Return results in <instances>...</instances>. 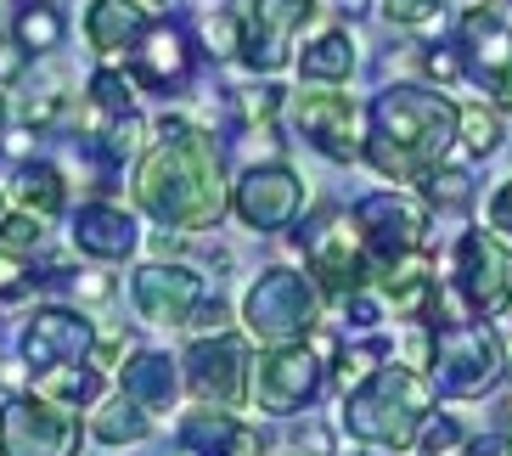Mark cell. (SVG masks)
I'll list each match as a JSON object with an SVG mask.
<instances>
[{
  "label": "cell",
  "instance_id": "cb8c5ba5",
  "mask_svg": "<svg viewBox=\"0 0 512 456\" xmlns=\"http://www.w3.org/2000/svg\"><path fill=\"white\" fill-rule=\"evenodd\" d=\"M91 434L102 445H136V440H147V434H152V411L141 406V400L119 395V400H107V406L91 417Z\"/></svg>",
  "mask_w": 512,
  "mask_h": 456
},
{
  "label": "cell",
  "instance_id": "e575fe53",
  "mask_svg": "<svg viewBox=\"0 0 512 456\" xmlns=\"http://www.w3.org/2000/svg\"><path fill=\"white\" fill-rule=\"evenodd\" d=\"M34 293V271L17 259V248L0 243V299H29Z\"/></svg>",
  "mask_w": 512,
  "mask_h": 456
},
{
  "label": "cell",
  "instance_id": "83f0119b",
  "mask_svg": "<svg viewBox=\"0 0 512 456\" xmlns=\"http://www.w3.org/2000/svg\"><path fill=\"white\" fill-rule=\"evenodd\" d=\"M17 198H23V209H34V214H62V203H68L62 169H51V164H29L23 175H17Z\"/></svg>",
  "mask_w": 512,
  "mask_h": 456
},
{
  "label": "cell",
  "instance_id": "4316f807",
  "mask_svg": "<svg viewBox=\"0 0 512 456\" xmlns=\"http://www.w3.org/2000/svg\"><path fill=\"white\" fill-rule=\"evenodd\" d=\"M91 147H96V158H102L107 169H119V164H130L141 152V119H136V107L130 113H113V119L102 124L91 136Z\"/></svg>",
  "mask_w": 512,
  "mask_h": 456
},
{
  "label": "cell",
  "instance_id": "d6986e66",
  "mask_svg": "<svg viewBox=\"0 0 512 456\" xmlns=\"http://www.w3.org/2000/svg\"><path fill=\"white\" fill-rule=\"evenodd\" d=\"M74 248L102 259V265H124V259L141 248V231L119 203H85V209L74 214Z\"/></svg>",
  "mask_w": 512,
  "mask_h": 456
},
{
  "label": "cell",
  "instance_id": "d4e9b609",
  "mask_svg": "<svg viewBox=\"0 0 512 456\" xmlns=\"http://www.w3.org/2000/svg\"><path fill=\"white\" fill-rule=\"evenodd\" d=\"M34 389H40V395H51V400H62V406H91V400L102 395V378H96V366L62 361V366H46Z\"/></svg>",
  "mask_w": 512,
  "mask_h": 456
},
{
  "label": "cell",
  "instance_id": "3957f363",
  "mask_svg": "<svg viewBox=\"0 0 512 456\" xmlns=\"http://www.w3.org/2000/svg\"><path fill=\"white\" fill-rule=\"evenodd\" d=\"M428 406H434V378L383 361L366 383L344 389V428L361 445L406 451L422 434V423H428Z\"/></svg>",
  "mask_w": 512,
  "mask_h": 456
},
{
  "label": "cell",
  "instance_id": "8992f818",
  "mask_svg": "<svg viewBox=\"0 0 512 456\" xmlns=\"http://www.w3.org/2000/svg\"><path fill=\"white\" fill-rule=\"evenodd\" d=\"M299 248H304V265H310V276L321 282V293H332V299L344 304L349 293L372 288V248H366L361 226H355V214L344 209H321L310 226L299 231Z\"/></svg>",
  "mask_w": 512,
  "mask_h": 456
},
{
  "label": "cell",
  "instance_id": "9c48e42d",
  "mask_svg": "<svg viewBox=\"0 0 512 456\" xmlns=\"http://www.w3.org/2000/svg\"><path fill=\"white\" fill-rule=\"evenodd\" d=\"M186 383H192V395L203 406H242V400L254 395V361H248V344L237 333H203L186 350Z\"/></svg>",
  "mask_w": 512,
  "mask_h": 456
},
{
  "label": "cell",
  "instance_id": "6da1fadb",
  "mask_svg": "<svg viewBox=\"0 0 512 456\" xmlns=\"http://www.w3.org/2000/svg\"><path fill=\"white\" fill-rule=\"evenodd\" d=\"M136 198L152 220L175 231H209L226 214V164L197 124L164 119L158 124V147L141 158Z\"/></svg>",
  "mask_w": 512,
  "mask_h": 456
},
{
  "label": "cell",
  "instance_id": "2e32d148",
  "mask_svg": "<svg viewBox=\"0 0 512 456\" xmlns=\"http://www.w3.org/2000/svg\"><path fill=\"white\" fill-rule=\"evenodd\" d=\"M293 130H299L316 152L338 158V164H349V158L366 152L361 107L349 102V96H338V91H304L299 102H293Z\"/></svg>",
  "mask_w": 512,
  "mask_h": 456
},
{
  "label": "cell",
  "instance_id": "f907efd6",
  "mask_svg": "<svg viewBox=\"0 0 512 456\" xmlns=\"http://www.w3.org/2000/svg\"><path fill=\"white\" fill-rule=\"evenodd\" d=\"M141 6H169V0H141Z\"/></svg>",
  "mask_w": 512,
  "mask_h": 456
},
{
  "label": "cell",
  "instance_id": "277c9868",
  "mask_svg": "<svg viewBox=\"0 0 512 456\" xmlns=\"http://www.w3.org/2000/svg\"><path fill=\"white\" fill-rule=\"evenodd\" d=\"M428 361H434V389L445 400H479L512 372L496 327L467 321V316H439L434 344H428Z\"/></svg>",
  "mask_w": 512,
  "mask_h": 456
},
{
  "label": "cell",
  "instance_id": "484cf974",
  "mask_svg": "<svg viewBox=\"0 0 512 456\" xmlns=\"http://www.w3.org/2000/svg\"><path fill=\"white\" fill-rule=\"evenodd\" d=\"M62 29H68V23H62L57 6H51V0H34V6L17 12V34H12V40L29 51V57H40V51L62 46Z\"/></svg>",
  "mask_w": 512,
  "mask_h": 456
},
{
  "label": "cell",
  "instance_id": "f546056e",
  "mask_svg": "<svg viewBox=\"0 0 512 456\" xmlns=\"http://www.w3.org/2000/svg\"><path fill=\"white\" fill-rule=\"evenodd\" d=\"M130 91H136V74H119V68L91 74V107H102V113H130Z\"/></svg>",
  "mask_w": 512,
  "mask_h": 456
},
{
  "label": "cell",
  "instance_id": "f5cc1de1",
  "mask_svg": "<svg viewBox=\"0 0 512 456\" xmlns=\"http://www.w3.org/2000/svg\"><path fill=\"white\" fill-rule=\"evenodd\" d=\"M0 214H6V198H0Z\"/></svg>",
  "mask_w": 512,
  "mask_h": 456
},
{
  "label": "cell",
  "instance_id": "4dcf8cb0",
  "mask_svg": "<svg viewBox=\"0 0 512 456\" xmlns=\"http://www.w3.org/2000/svg\"><path fill=\"white\" fill-rule=\"evenodd\" d=\"M0 243L17 248V254H29V248L46 243V214L34 209H17V214H0Z\"/></svg>",
  "mask_w": 512,
  "mask_h": 456
},
{
  "label": "cell",
  "instance_id": "e0dca14e",
  "mask_svg": "<svg viewBox=\"0 0 512 456\" xmlns=\"http://www.w3.org/2000/svg\"><path fill=\"white\" fill-rule=\"evenodd\" d=\"M91 350H96L91 316H85V310H68V304L34 310V321L23 327V355H29L34 372L62 366V361H91Z\"/></svg>",
  "mask_w": 512,
  "mask_h": 456
},
{
  "label": "cell",
  "instance_id": "603a6c76",
  "mask_svg": "<svg viewBox=\"0 0 512 456\" xmlns=\"http://www.w3.org/2000/svg\"><path fill=\"white\" fill-rule=\"evenodd\" d=\"M349 68H355V40H349L344 29H327L316 46H304V57H299V74L310 79V85H338V79H349Z\"/></svg>",
  "mask_w": 512,
  "mask_h": 456
},
{
  "label": "cell",
  "instance_id": "44dd1931",
  "mask_svg": "<svg viewBox=\"0 0 512 456\" xmlns=\"http://www.w3.org/2000/svg\"><path fill=\"white\" fill-rule=\"evenodd\" d=\"M147 12H141V0H91V12H85V40H91L102 57H119L130 51L147 34Z\"/></svg>",
  "mask_w": 512,
  "mask_h": 456
},
{
  "label": "cell",
  "instance_id": "7a4b0ae2",
  "mask_svg": "<svg viewBox=\"0 0 512 456\" xmlns=\"http://www.w3.org/2000/svg\"><path fill=\"white\" fill-rule=\"evenodd\" d=\"M462 141V107L428 85H389L366 107V164L383 181H422Z\"/></svg>",
  "mask_w": 512,
  "mask_h": 456
},
{
  "label": "cell",
  "instance_id": "d6a6232c",
  "mask_svg": "<svg viewBox=\"0 0 512 456\" xmlns=\"http://www.w3.org/2000/svg\"><path fill=\"white\" fill-rule=\"evenodd\" d=\"M439 12H445V0H383V17L394 29H428Z\"/></svg>",
  "mask_w": 512,
  "mask_h": 456
},
{
  "label": "cell",
  "instance_id": "f35d334b",
  "mask_svg": "<svg viewBox=\"0 0 512 456\" xmlns=\"http://www.w3.org/2000/svg\"><path fill=\"white\" fill-rule=\"evenodd\" d=\"M276 107H282V91H276V85H259V91L242 96V113H248V119H271Z\"/></svg>",
  "mask_w": 512,
  "mask_h": 456
},
{
  "label": "cell",
  "instance_id": "7dc6e473",
  "mask_svg": "<svg viewBox=\"0 0 512 456\" xmlns=\"http://www.w3.org/2000/svg\"><path fill=\"white\" fill-rule=\"evenodd\" d=\"M338 6H344V12H361V6H366V0H338Z\"/></svg>",
  "mask_w": 512,
  "mask_h": 456
},
{
  "label": "cell",
  "instance_id": "ab89813d",
  "mask_svg": "<svg viewBox=\"0 0 512 456\" xmlns=\"http://www.w3.org/2000/svg\"><path fill=\"white\" fill-rule=\"evenodd\" d=\"M484 214H490V226H496L501 237H512V181L496 186V198H490V209H484Z\"/></svg>",
  "mask_w": 512,
  "mask_h": 456
},
{
  "label": "cell",
  "instance_id": "b9f144b4",
  "mask_svg": "<svg viewBox=\"0 0 512 456\" xmlns=\"http://www.w3.org/2000/svg\"><path fill=\"white\" fill-rule=\"evenodd\" d=\"M226 316H231V310H226L220 299H203V304L192 310V327H197V333H209V327H226Z\"/></svg>",
  "mask_w": 512,
  "mask_h": 456
},
{
  "label": "cell",
  "instance_id": "60d3db41",
  "mask_svg": "<svg viewBox=\"0 0 512 456\" xmlns=\"http://www.w3.org/2000/svg\"><path fill=\"white\" fill-rule=\"evenodd\" d=\"M462 456H512V434H479V440H467Z\"/></svg>",
  "mask_w": 512,
  "mask_h": 456
},
{
  "label": "cell",
  "instance_id": "74e56055",
  "mask_svg": "<svg viewBox=\"0 0 512 456\" xmlns=\"http://www.w3.org/2000/svg\"><path fill=\"white\" fill-rule=\"evenodd\" d=\"M451 445H462V428H456L451 417L422 423V434H417V451H422V456H439V451H451Z\"/></svg>",
  "mask_w": 512,
  "mask_h": 456
},
{
  "label": "cell",
  "instance_id": "ba28073f",
  "mask_svg": "<svg viewBox=\"0 0 512 456\" xmlns=\"http://www.w3.org/2000/svg\"><path fill=\"white\" fill-rule=\"evenodd\" d=\"M0 456H79V417L51 395H12L0 406Z\"/></svg>",
  "mask_w": 512,
  "mask_h": 456
},
{
  "label": "cell",
  "instance_id": "ee69618b",
  "mask_svg": "<svg viewBox=\"0 0 512 456\" xmlns=\"http://www.w3.org/2000/svg\"><path fill=\"white\" fill-rule=\"evenodd\" d=\"M23 57H29V51L17 46V40H12V46H0V85H6V79H12L17 68H23Z\"/></svg>",
  "mask_w": 512,
  "mask_h": 456
},
{
  "label": "cell",
  "instance_id": "7402d4cb",
  "mask_svg": "<svg viewBox=\"0 0 512 456\" xmlns=\"http://www.w3.org/2000/svg\"><path fill=\"white\" fill-rule=\"evenodd\" d=\"M124 395L141 400V406L158 417V411H169V406H175V395H181V372H175L169 355L147 350V355H136V361L124 366Z\"/></svg>",
  "mask_w": 512,
  "mask_h": 456
},
{
  "label": "cell",
  "instance_id": "52a82bcc",
  "mask_svg": "<svg viewBox=\"0 0 512 456\" xmlns=\"http://www.w3.org/2000/svg\"><path fill=\"white\" fill-rule=\"evenodd\" d=\"M456 51H462V74L479 91L512 102V0H473Z\"/></svg>",
  "mask_w": 512,
  "mask_h": 456
},
{
  "label": "cell",
  "instance_id": "d590c367",
  "mask_svg": "<svg viewBox=\"0 0 512 456\" xmlns=\"http://www.w3.org/2000/svg\"><path fill=\"white\" fill-rule=\"evenodd\" d=\"M377 366H383V350H377V344H355V350H344L338 355V383H366L377 372Z\"/></svg>",
  "mask_w": 512,
  "mask_h": 456
},
{
  "label": "cell",
  "instance_id": "f1b7e54d",
  "mask_svg": "<svg viewBox=\"0 0 512 456\" xmlns=\"http://www.w3.org/2000/svg\"><path fill=\"white\" fill-rule=\"evenodd\" d=\"M507 136V124H501V107H484V102H467L462 107V147L473 158H490Z\"/></svg>",
  "mask_w": 512,
  "mask_h": 456
},
{
  "label": "cell",
  "instance_id": "9a60e30c",
  "mask_svg": "<svg viewBox=\"0 0 512 456\" xmlns=\"http://www.w3.org/2000/svg\"><path fill=\"white\" fill-rule=\"evenodd\" d=\"M130 304H136V316L152 321V327H181L192 321V310L203 304V276L192 265H175V259H152L130 276Z\"/></svg>",
  "mask_w": 512,
  "mask_h": 456
},
{
  "label": "cell",
  "instance_id": "1f68e13d",
  "mask_svg": "<svg viewBox=\"0 0 512 456\" xmlns=\"http://www.w3.org/2000/svg\"><path fill=\"white\" fill-rule=\"evenodd\" d=\"M242 23L231 12H203V46H209V57H237L242 51Z\"/></svg>",
  "mask_w": 512,
  "mask_h": 456
},
{
  "label": "cell",
  "instance_id": "5b68a950",
  "mask_svg": "<svg viewBox=\"0 0 512 456\" xmlns=\"http://www.w3.org/2000/svg\"><path fill=\"white\" fill-rule=\"evenodd\" d=\"M242 321L271 350L276 344H304L321 321V282L304 271H287V265H271V271H259V282L242 299Z\"/></svg>",
  "mask_w": 512,
  "mask_h": 456
},
{
  "label": "cell",
  "instance_id": "5bb4252c",
  "mask_svg": "<svg viewBox=\"0 0 512 456\" xmlns=\"http://www.w3.org/2000/svg\"><path fill=\"white\" fill-rule=\"evenodd\" d=\"M231 209L248 231H282L304 209V181L287 164H254L231 192Z\"/></svg>",
  "mask_w": 512,
  "mask_h": 456
},
{
  "label": "cell",
  "instance_id": "bcb514c9",
  "mask_svg": "<svg viewBox=\"0 0 512 456\" xmlns=\"http://www.w3.org/2000/svg\"><path fill=\"white\" fill-rule=\"evenodd\" d=\"M197 12H226V0H197Z\"/></svg>",
  "mask_w": 512,
  "mask_h": 456
},
{
  "label": "cell",
  "instance_id": "ffe728a7",
  "mask_svg": "<svg viewBox=\"0 0 512 456\" xmlns=\"http://www.w3.org/2000/svg\"><path fill=\"white\" fill-rule=\"evenodd\" d=\"M181 451H192V456H259V434L242 428L220 406H197L181 423Z\"/></svg>",
  "mask_w": 512,
  "mask_h": 456
},
{
  "label": "cell",
  "instance_id": "30bf717a",
  "mask_svg": "<svg viewBox=\"0 0 512 456\" xmlns=\"http://www.w3.org/2000/svg\"><path fill=\"white\" fill-rule=\"evenodd\" d=\"M456 293L484 316L512 304V248L501 243V231H467L456 243Z\"/></svg>",
  "mask_w": 512,
  "mask_h": 456
},
{
  "label": "cell",
  "instance_id": "836d02e7",
  "mask_svg": "<svg viewBox=\"0 0 512 456\" xmlns=\"http://www.w3.org/2000/svg\"><path fill=\"white\" fill-rule=\"evenodd\" d=\"M422 192H428V203H467L473 198V186H467L462 169H439V164L422 175Z\"/></svg>",
  "mask_w": 512,
  "mask_h": 456
},
{
  "label": "cell",
  "instance_id": "c3c4849f",
  "mask_svg": "<svg viewBox=\"0 0 512 456\" xmlns=\"http://www.w3.org/2000/svg\"><path fill=\"white\" fill-rule=\"evenodd\" d=\"M6 113H12V102H6V91H0V124H6Z\"/></svg>",
  "mask_w": 512,
  "mask_h": 456
},
{
  "label": "cell",
  "instance_id": "8fae6325",
  "mask_svg": "<svg viewBox=\"0 0 512 456\" xmlns=\"http://www.w3.org/2000/svg\"><path fill=\"white\" fill-rule=\"evenodd\" d=\"M321 383H327V372H321V355L310 344H276L254 372V400L271 417H293L321 395Z\"/></svg>",
  "mask_w": 512,
  "mask_h": 456
},
{
  "label": "cell",
  "instance_id": "f6af8a7d",
  "mask_svg": "<svg viewBox=\"0 0 512 456\" xmlns=\"http://www.w3.org/2000/svg\"><path fill=\"white\" fill-rule=\"evenodd\" d=\"M293 445H299V451H310V456H327V428H310V434H299V440H293Z\"/></svg>",
  "mask_w": 512,
  "mask_h": 456
},
{
  "label": "cell",
  "instance_id": "4fadbf2b",
  "mask_svg": "<svg viewBox=\"0 0 512 456\" xmlns=\"http://www.w3.org/2000/svg\"><path fill=\"white\" fill-rule=\"evenodd\" d=\"M316 17V0H248V23H242V62L254 74H276L293 57V34Z\"/></svg>",
  "mask_w": 512,
  "mask_h": 456
},
{
  "label": "cell",
  "instance_id": "7c38bea8",
  "mask_svg": "<svg viewBox=\"0 0 512 456\" xmlns=\"http://www.w3.org/2000/svg\"><path fill=\"white\" fill-rule=\"evenodd\" d=\"M355 226H361L366 248H372V265L383 271V265H394V259L406 254H422V203L400 198V192H366L361 203H355Z\"/></svg>",
  "mask_w": 512,
  "mask_h": 456
},
{
  "label": "cell",
  "instance_id": "816d5d0a",
  "mask_svg": "<svg viewBox=\"0 0 512 456\" xmlns=\"http://www.w3.org/2000/svg\"><path fill=\"white\" fill-rule=\"evenodd\" d=\"M361 456H372V451H361ZM377 456H394V451H377Z\"/></svg>",
  "mask_w": 512,
  "mask_h": 456
},
{
  "label": "cell",
  "instance_id": "8d00e7d4",
  "mask_svg": "<svg viewBox=\"0 0 512 456\" xmlns=\"http://www.w3.org/2000/svg\"><path fill=\"white\" fill-rule=\"evenodd\" d=\"M344 321H349V327H355V333H372L377 321H383V304L372 299V288L349 293V299H344Z\"/></svg>",
  "mask_w": 512,
  "mask_h": 456
},
{
  "label": "cell",
  "instance_id": "681fc988",
  "mask_svg": "<svg viewBox=\"0 0 512 456\" xmlns=\"http://www.w3.org/2000/svg\"><path fill=\"white\" fill-rule=\"evenodd\" d=\"M501 417H507V423H512V395H507V400H501Z\"/></svg>",
  "mask_w": 512,
  "mask_h": 456
},
{
  "label": "cell",
  "instance_id": "7bdbcfd3",
  "mask_svg": "<svg viewBox=\"0 0 512 456\" xmlns=\"http://www.w3.org/2000/svg\"><path fill=\"white\" fill-rule=\"evenodd\" d=\"M428 74H434V79H456V74H462V51H428Z\"/></svg>",
  "mask_w": 512,
  "mask_h": 456
},
{
  "label": "cell",
  "instance_id": "ac0fdd59",
  "mask_svg": "<svg viewBox=\"0 0 512 456\" xmlns=\"http://www.w3.org/2000/svg\"><path fill=\"white\" fill-rule=\"evenodd\" d=\"M130 74L152 96H175L192 79V46H186V34L175 23H152L136 46H130Z\"/></svg>",
  "mask_w": 512,
  "mask_h": 456
}]
</instances>
